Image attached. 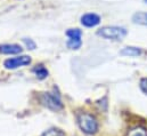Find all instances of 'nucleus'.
<instances>
[{"label": "nucleus", "mask_w": 147, "mask_h": 136, "mask_svg": "<svg viewBox=\"0 0 147 136\" xmlns=\"http://www.w3.org/2000/svg\"><path fill=\"white\" fill-rule=\"evenodd\" d=\"M32 72L37 75V78L38 79H40V80L46 79V78L48 77V74H49L48 70L45 68L43 65H41V64H39V65H37V67H34V68L32 69Z\"/></svg>", "instance_id": "10"}, {"label": "nucleus", "mask_w": 147, "mask_h": 136, "mask_svg": "<svg viewBox=\"0 0 147 136\" xmlns=\"http://www.w3.org/2000/svg\"><path fill=\"white\" fill-rule=\"evenodd\" d=\"M81 24L86 28H94L100 23V16L95 13H87L80 18Z\"/></svg>", "instance_id": "6"}, {"label": "nucleus", "mask_w": 147, "mask_h": 136, "mask_svg": "<svg viewBox=\"0 0 147 136\" xmlns=\"http://www.w3.org/2000/svg\"><path fill=\"white\" fill-rule=\"evenodd\" d=\"M40 101L49 110L59 111V110L63 109L62 100L59 99L58 95H56L54 93H42L41 96H40Z\"/></svg>", "instance_id": "3"}, {"label": "nucleus", "mask_w": 147, "mask_h": 136, "mask_svg": "<svg viewBox=\"0 0 147 136\" xmlns=\"http://www.w3.org/2000/svg\"><path fill=\"white\" fill-rule=\"evenodd\" d=\"M22 52H23V48L16 44L0 45V53L3 55H16V54H21Z\"/></svg>", "instance_id": "7"}, {"label": "nucleus", "mask_w": 147, "mask_h": 136, "mask_svg": "<svg viewBox=\"0 0 147 136\" xmlns=\"http://www.w3.org/2000/svg\"><path fill=\"white\" fill-rule=\"evenodd\" d=\"M144 2H145V3H147V0H144Z\"/></svg>", "instance_id": "15"}, {"label": "nucleus", "mask_w": 147, "mask_h": 136, "mask_svg": "<svg viewBox=\"0 0 147 136\" xmlns=\"http://www.w3.org/2000/svg\"><path fill=\"white\" fill-rule=\"evenodd\" d=\"M96 33H97V35H99V37H102L103 39H106V40L121 41L127 37L128 30L123 27L106 25V27H102L100 29H98Z\"/></svg>", "instance_id": "1"}, {"label": "nucleus", "mask_w": 147, "mask_h": 136, "mask_svg": "<svg viewBox=\"0 0 147 136\" xmlns=\"http://www.w3.org/2000/svg\"><path fill=\"white\" fill-rule=\"evenodd\" d=\"M121 55H124V56H131V57H137V56H140L143 54V50L142 48L139 47H134V46H128V47H124L121 52H120Z\"/></svg>", "instance_id": "8"}, {"label": "nucleus", "mask_w": 147, "mask_h": 136, "mask_svg": "<svg viewBox=\"0 0 147 136\" xmlns=\"http://www.w3.org/2000/svg\"><path fill=\"white\" fill-rule=\"evenodd\" d=\"M31 62H32V60H31L30 56L21 55V56H17V57H11V58L6 60L3 62V67L8 69V70H15V69L29 65V64H31Z\"/></svg>", "instance_id": "4"}, {"label": "nucleus", "mask_w": 147, "mask_h": 136, "mask_svg": "<svg viewBox=\"0 0 147 136\" xmlns=\"http://www.w3.org/2000/svg\"><path fill=\"white\" fill-rule=\"evenodd\" d=\"M139 87L142 89V92L147 95V78H142L140 82H139Z\"/></svg>", "instance_id": "14"}, {"label": "nucleus", "mask_w": 147, "mask_h": 136, "mask_svg": "<svg viewBox=\"0 0 147 136\" xmlns=\"http://www.w3.org/2000/svg\"><path fill=\"white\" fill-rule=\"evenodd\" d=\"M41 136H65V133L58 128H50V129L46 131Z\"/></svg>", "instance_id": "12"}, {"label": "nucleus", "mask_w": 147, "mask_h": 136, "mask_svg": "<svg viewBox=\"0 0 147 136\" xmlns=\"http://www.w3.org/2000/svg\"><path fill=\"white\" fill-rule=\"evenodd\" d=\"M78 124L81 131L88 135L96 134L98 132V121L97 119L87 112H81L78 114Z\"/></svg>", "instance_id": "2"}, {"label": "nucleus", "mask_w": 147, "mask_h": 136, "mask_svg": "<svg viewBox=\"0 0 147 136\" xmlns=\"http://www.w3.org/2000/svg\"><path fill=\"white\" fill-rule=\"evenodd\" d=\"M23 42H24V44H25V46H26L29 49H31V50H33V49H36V48H37L36 42H34L32 39H30V38H23Z\"/></svg>", "instance_id": "13"}, {"label": "nucleus", "mask_w": 147, "mask_h": 136, "mask_svg": "<svg viewBox=\"0 0 147 136\" xmlns=\"http://www.w3.org/2000/svg\"><path fill=\"white\" fill-rule=\"evenodd\" d=\"M132 22L138 25L147 27V12H138L132 15Z\"/></svg>", "instance_id": "9"}, {"label": "nucleus", "mask_w": 147, "mask_h": 136, "mask_svg": "<svg viewBox=\"0 0 147 136\" xmlns=\"http://www.w3.org/2000/svg\"><path fill=\"white\" fill-rule=\"evenodd\" d=\"M66 35L69 37V40L66 42L67 47L70 49L76 50L82 46V31L79 29H69L66 31Z\"/></svg>", "instance_id": "5"}, {"label": "nucleus", "mask_w": 147, "mask_h": 136, "mask_svg": "<svg viewBox=\"0 0 147 136\" xmlns=\"http://www.w3.org/2000/svg\"><path fill=\"white\" fill-rule=\"evenodd\" d=\"M127 136H147V128L143 126H136L128 131Z\"/></svg>", "instance_id": "11"}]
</instances>
